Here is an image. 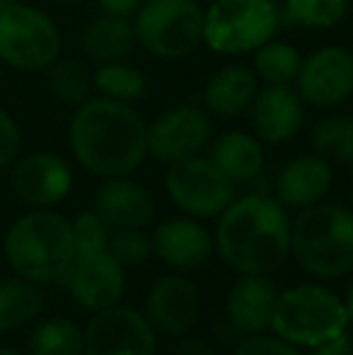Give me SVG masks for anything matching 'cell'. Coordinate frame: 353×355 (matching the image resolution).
Listing matches in <instances>:
<instances>
[{
  "instance_id": "8d00e7d4",
  "label": "cell",
  "mask_w": 353,
  "mask_h": 355,
  "mask_svg": "<svg viewBox=\"0 0 353 355\" xmlns=\"http://www.w3.org/2000/svg\"><path fill=\"white\" fill-rule=\"evenodd\" d=\"M175 355H216V351H213V348L208 346L206 341H201V338L189 336V338H184V341L177 346Z\"/></svg>"
},
{
  "instance_id": "9a60e30c",
  "label": "cell",
  "mask_w": 353,
  "mask_h": 355,
  "mask_svg": "<svg viewBox=\"0 0 353 355\" xmlns=\"http://www.w3.org/2000/svg\"><path fill=\"white\" fill-rule=\"evenodd\" d=\"M146 309L153 329L170 336H182L201 314V295L196 285L184 276H165L150 288Z\"/></svg>"
},
{
  "instance_id": "74e56055",
  "label": "cell",
  "mask_w": 353,
  "mask_h": 355,
  "mask_svg": "<svg viewBox=\"0 0 353 355\" xmlns=\"http://www.w3.org/2000/svg\"><path fill=\"white\" fill-rule=\"evenodd\" d=\"M346 314H349V324H353V283L349 285V290H346Z\"/></svg>"
},
{
  "instance_id": "836d02e7",
  "label": "cell",
  "mask_w": 353,
  "mask_h": 355,
  "mask_svg": "<svg viewBox=\"0 0 353 355\" xmlns=\"http://www.w3.org/2000/svg\"><path fill=\"white\" fill-rule=\"evenodd\" d=\"M19 145H22V136H19L17 123L5 109H0V169L15 162Z\"/></svg>"
},
{
  "instance_id": "ffe728a7",
  "label": "cell",
  "mask_w": 353,
  "mask_h": 355,
  "mask_svg": "<svg viewBox=\"0 0 353 355\" xmlns=\"http://www.w3.org/2000/svg\"><path fill=\"white\" fill-rule=\"evenodd\" d=\"M332 187V164L320 155H300L281 169L276 179V201L288 208H310Z\"/></svg>"
},
{
  "instance_id": "8fae6325",
  "label": "cell",
  "mask_w": 353,
  "mask_h": 355,
  "mask_svg": "<svg viewBox=\"0 0 353 355\" xmlns=\"http://www.w3.org/2000/svg\"><path fill=\"white\" fill-rule=\"evenodd\" d=\"M213 123L208 114L196 104L170 109L148 128V153L157 162L175 164L196 157L211 143Z\"/></svg>"
},
{
  "instance_id": "d4e9b609",
  "label": "cell",
  "mask_w": 353,
  "mask_h": 355,
  "mask_svg": "<svg viewBox=\"0 0 353 355\" xmlns=\"http://www.w3.org/2000/svg\"><path fill=\"white\" fill-rule=\"evenodd\" d=\"M29 355H85V336L76 322L51 317L29 334Z\"/></svg>"
},
{
  "instance_id": "7c38bea8",
  "label": "cell",
  "mask_w": 353,
  "mask_h": 355,
  "mask_svg": "<svg viewBox=\"0 0 353 355\" xmlns=\"http://www.w3.org/2000/svg\"><path fill=\"white\" fill-rule=\"evenodd\" d=\"M298 94L320 109H334L353 97V51L325 46L302 58L298 71Z\"/></svg>"
},
{
  "instance_id": "f35d334b",
  "label": "cell",
  "mask_w": 353,
  "mask_h": 355,
  "mask_svg": "<svg viewBox=\"0 0 353 355\" xmlns=\"http://www.w3.org/2000/svg\"><path fill=\"white\" fill-rule=\"evenodd\" d=\"M0 355H22V353L15 351V348H0Z\"/></svg>"
},
{
  "instance_id": "e575fe53",
  "label": "cell",
  "mask_w": 353,
  "mask_h": 355,
  "mask_svg": "<svg viewBox=\"0 0 353 355\" xmlns=\"http://www.w3.org/2000/svg\"><path fill=\"white\" fill-rule=\"evenodd\" d=\"M143 0H97L99 10L104 15H117V17H131L141 8Z\"/></svg>"
},
{
  "instance_id": "f546056e",
  "label": "cell",
  "mask_w": 353,
  "mask_h": 355,
  "mask_svg": "<svg viewBox=\"0 0 353 355\" xmlns=\"http://www.w3.org/2000/svg\"><path fill=\"white\" fill-rule=\"evenodd\" d=\"M288 17L307 29L336 27L346 17L349 0H286Z\"/></svg>"
},
{
  "instance_id": "8992f818",
  "label": "cell",
  "mask_w": 353,
  "mask_h": 355,
  "mask_svg": "<svg viewBox=\"0 0 353 355\" xmlns=\"http://www.w3.org/2000/svg\"><path fill=\"white\" fill-rule=\"evenodd\" d=\"M133 29L148 53L177 61L203 42V10L196 0H143L133 15Z\"/></svg>"
},
{
  "instance_id": "30bf717a",
  "label": "cell",
  "mask_w": 353,
  "mask_h": 355,
  "mask_svg": "<svg viewBox=\"0 0 353 355\" xmlns=\"http://www.w3.org/2000/svg\"><path fill=\"white\" fill-rule=\"evenodd\" d=\"M85 355H155V329L138 309L114 304L89 319Z\"/></svg>"
},
{
  "instance_id": "6da1fadb",
  "label": "cell",
  "mask_w": 353,
  "mask_h": 355,
  "mask_svg": "<svg viewBox=\"0 0 353 355\" xmlns=\"http://www.w3.org/2000/svg\"><path fill=\"white\" fill-rule=\"evenodd\" d=\"M76 159L97 177H128L148 155V126L131 104L87 99L68 128Z\"/></svg>"
},
{
  "instance_id": "9c48e42d",
  "label": "cell",
  "mask_w": 353,
  "mask_h": 355,
  "mask_svg": "<svg viewBox=\"0 0 353 355\" xmlns=\"http://www.w3.org/2000/svg\"><path fill=\"white\" fill-rule=\"evenodd\" d=\"M165 187L172 203L193 218H216L235 201V184L206 157L170 164Z\"/></svg>"
},
{
  "instance_id": "52a82bcc",
  "label": "cell",
  "mask_w": 353,
  "mask_h": 355,
  "mask_svg": "<svg viewBox=\"0 0 353 355\" xmlns=\"http://www.w3.org/2000/svg\"><path fill=\"white\" fill-rule=\"evenodd\" d=\"M276 27L273 0H213L203 10V42L225 56L257 51Z\"/></svg>"
},
{
  "instance_id": "4fadbf2b",
  "label": "cell",
  "mask_w": 353,
  "mask_h": 355,
  "mask_svg": "<svg viewBox=\"0 0 353 355\" xmlns=\"http://www.w3.org/2000/svg\"><path fill=\"white\" fill-rule=\"evenodd\" d=\"M10 187L19 201L37 208L61 203L73 189V169L56 153H29L15 159Z\"/></svg>"
},
{
  "instance_id": "e0dca14e",
  "label": "cell",
  "mask_w": 353,
  "mask_h": 355,
  "mask_svg": "<svg viewBox=\"0 0 353 355\" xmlns=\"http://www.w3.org/2000/svg\"><path fill=\"white\" fill-rule=\"evenodd\" d=\"M94 213L109 227H143L155 215L153 196L126 177H104L94 191Z\"/></svg>"
},
{
  "instance_id": "7402d4cb",
  "label": "cell",
  "mask_w": 353,
  "mask_h": 355,
  "mask_svg": "<svg viewBox=\"0 0 353 355\" xmlns=\"http://www.w3.org/2000/svg\"><path fill=\"white\" fill-rule=\"evenodd\" d=\"M211 159L232 184L252 182L264 167V145L242 131L223 133L211 148Z\"/></svg>"
},
{
  "instance_id": "7a4b0ae2",
  "label": "cell",
  "mask_w": 353,
  "mask_h": 355,
  "mask_svg": "<svg viewBox=\"0 0 353 355\" xmlns=\"http://www.w3.org/2000/svg\"><path fill=\"white\" fill-rule=\"evenodd\" d=\"M216 247L240 276H268L291 254V220L276 198H235L221 215Z\"/></svg>"
},
{
  "instance_id": "5b68a950",
  "label": "cell",
  "mask_w": 353,
  "mask_h": 355,
  "mask_svg": "<svg viewBox=\"0 0 353 355\" xmlns=\"http://www.w3.org/2000/svg\"><path fill=\"white\" fill-rule=\"evenodd\" d=\"M349 314L344 300L322 285H298L278 295L271 329L293 346L315 348L346 334Z\"/></svg>"
},
{
  "instance_id": "277c9868",
  "label": "cell",
  "mask_w": 353,
  "mask_h": 355,
  "mask_svg": "<svg viewBox=\"0 0 353 355\" xmlns=\"http://www.w3.org/2000/svg\"><path fill=\"white\" fill-rule=\"evenodd\" d=\"M291 254L317 278H339L353 271V211L344 206L302 208L291 225Z\"/></svg>"
},
{
  "instance_id": "d6a6232c",
  "label": "cell",
  "mask_w": 353,
  "mask_h": 355,
  "mask_svg": "<svg viewBox=\"0 0 353 355\" xmlns=\"http://www.w3.org/2000/svg\"><path fill=\"white\" fill-rule=\"evenodd\" d=\"M235 355H300V351L283 338H268L255 334L235 348Z\"/></svg>"
},
{
  "instance_id": "60d3db41",
  "label": "cell",
  "mask_w": 353,
  "mask_h": 355,
  "mask_svg": "<svg viewBox=\"0 0 353 355\" xmlns=\"http://www.w3.org/2000/svg\"><path fill=\"white\" fill-rule=\"evenodd\" d=\"M58 3H66V5H71V3H78V0H58Z\"/></svg>"
},
{
  "instance_id": "44dd1931",
  "label": "cell",
  "mask_w": 353,
  "mask_h": 355,
  "mask_svg": "<svg viewBox=\"0 0 353 355\" xmlns=\"http://www.w3.org/2000/svg\"><path fill=\"white\" fill-rule=\"evenodd\" d=\"M259 92L257 73L245 66L221 68L203 89V104L213 116L232 119L242 114Z\"/></svg>"
},
{
  "instance_id": "ac0fdd59",
  "label": "cell",
  "mask_w": 353,
  "mask_h": 355,
  "mask_svg": "<svg viewBox=\"0 0 353 355\" xmlns=\"http://www.w3.org/2000/svg\"><path fill=\"white\" fill-rule=\"evenodd\" d=\"M150 244L153 252L177 271L201 266L213 252V239L206 227L189 218H172L157 225L150 234Z\"/></svg>"
},
{
  "instance_id": "d6986e66",
  "label": "cell",
  "mask_w": 353,
  "mask_h": 355,
  "mask_svg": "<svg viewBox=\"0 0 353 355\" xmlns=\"http://www.w3.org/2000/svg\"><path fill=\"white\" fill-rule=\"evenodd\" d=\"M278 293L266 276H242L227 293V324L237 334L255 336L271 327Z\"/></svg>"
},
{
  "instance_id": "f1b7e54d",
  "label": "cell",
  "mask_w": 353,
  "mask_h": 355,
  "mask_svg": "<svg viewBox=\"0 0 353 355\" xmlns=\"http://www.w3.org/2000/svg\"><path fill=\"white\" fill-rule=\"evenodd\" d=\"M300 63H302L300 51L286 42H271L268 39L266 44H261L255 51V73L266 85L295 83Z\"/></svg>"
},
{
  "instance_id": "4316f807",
  "label": "cell",
  "mask_w": 353,
  "mask_h": 355,
  "mask_svg": "<svg viewBox=\"0 0 353 355\" xmlns=\"http://www.w3.org/2000/svg\"><path fill=\"white\" fill-rule=\"evenodd\" d=\"M312 148L327 162H353V119L346 114H329L312 131Z\"/></svg>"
},
{
  "instance_id": "2e32d148",
  "label": "cell",
  "mask_w": 353,
  "mask_h": 355,
  "mask_svg": "<svg viewBox=\"0 0 353 355\" xmlns=\"http://www.w3.org/2000/svg\"><path fill=\"white\" fill-rule=\"evenodd\" d=\"M250 107L252 128L261 143H288L302 126V97L291 85H268Z\"/></svg>"
},
{
  "instance_id": "83f0119b",
  "label": "cell",
  "mask_w": 353,
  "mask_h": 355,
  "mask_svg": "<svg viewBox=\"0 0 353 355\" xmlns=\"http://www.w3.org/2000/svg\"><path fill=\"white\" fill-rule=\"evenodd\" d=\"M92 83L99 97L117 99L123 104L138 102L146 94V75L121 61L99 63L97 73L92 75Z\"/></svg>"
},
{
  "instance_id": "3957f363",
  "label": "cell",
  "mask_w": 353,
  "mask_h": 355,
  "mask_svg": "<svg viewBox=\"0 0 353 355\" xmlns=\"http://www.w3.org/2000/svg\"><path fill=\"white\" fill-rule=\"evenodd\" d=\"M5 259L19 278L32 283L61 281L76 259L73 223L49 208L22 215L5 234Z\"/></svg>"
},
{
  "instance_id": "484cf974",
  "label": "cell",
  "mask_w": 353,
  "mask_h": 355,
  "mask_svg": "<svg viewBox=\"0 0 353 355\" xmlns=\"http://www.w3.org/2000/svg\"><path fill=\"white\" fill-rule=\"evenodd\" d=\"M46 83L49 89L53 92V97L58 102L68 104V107H80L87 99H92V75L87 73V68L83 63L73 61V58H61L58 56L51 66L46 68Z\"/></svg>"
},
{
  "instance_id": "b9f144b4",
  "label": "cell",
  "mask_w": 353,
  "mask_h": 355,
  "mask_svg": "<svg viewBox=\"0 0 353 355\" xmlns=\"http://www.w3.org/2000/svg\"><path fill=\"white\" fill-rule=\"evenodd\" d=\"M351 203H353V182H351Z\"/></svg>"
},
{
  "instance_id": "603a6c76",
  "label": "cell",
  "mask_w": 353,
  "mask_h": 355,
  "mask_svg": "<svg viewBox=\"0 0 353 355\" xmlns=\"http://www.w3.org/2000/svg\"><path fill=\"white\" fill-rule=\"evenodd\" d=\"M136 29L128 17L104 15L85 27L83 32V51L97 63L123 61L136 46Z\"/></svg>"
},
{
  "instance_id": "5bb4252c",
  "label": "cell",
  "mask_w": 353,
  "mask_h": 355,
  "mask_svg": "<svg viewBox=\"0 0 353 355\" xmlns=\"http://www.w3.org/2000/svg\"><path fill=\"white\" fill-rule=\"evenodd\" d=\"M66 281L73 300L89 312L114 307L126 293V271L107 252L76 261L66 273Z\"/></svg>"
},
{
  "instance_id": "1f68e13d",
  "label": "cell",
  "mask_w": 353,
  "mask_h": 355,
  "mask_svg": "<svg viewBox=\"0 0 353 355\" xmlns=\"http://www.w3.org/2000/svg\"><path fill=\"white\" fill-rule=\"evenodd\" d=\"M107 234L109 225L97 213H80L73 220V244H76V261L89 259L94 254L107 252Z\"/></svg>"
},
{
  "instance_id": "4dcf8cb0",
  "label": "cell",
  "mask_w": 353,
  "mask_h": 355,
  "mask_svg": "<svg viewBox=\"0 0 353 355\" xmlns=\"http://www.w3.org/2000/svg\"><path fill=\"white\" fill-rule=\"evenodd\" d=\"M153 252L150 237L141 227H109L107 254H112L123 268L143 263Z\"/></svg>"
},
{
  "instance_id": "ab89813d",
  "label": "cell",
  "mask_w": 353,
  "mask_h": 355,
  "mask_svg": "<svg viewBox=\"0 0 353 355\" xmlns=\"http://www.w3.org/2000/svg\"><path fill=\"white\" fill-rule=\"evenodd\" d=\"M12 3H17V0H0V10H5L8 5H12Z\"/></svg>"
},
{
  "instance_id": "d590c367",
  "label": "cell",
  "mask_w": 353,
  "mask_h": 355,
  "mask_svg": "<svg viewBox=\"0 0 353 355\" xmlns=\"http://www.w3.org/2000/svg\"><path fill=\"white\" fill-rule=\"evenodd\" d=\"M312 355H353V343L346 334H341V336L329 338V341L315 346V353Z\"/></svg>"
},
{
  "instance_id": "ba28073f",
  "label": "cell",
  "mask_w": 353,
  "mask_h": 355,
  "mask_svg": "<svg viewBox=\"0 0 353 355\" xmlns=\"http://www.w3.org/2000/svg\"><path fill=\"white\" fill-rule=\"evenodd\" d=\"M61 56V32L46 12L24 3L0 10V61L24 73L46 71Z\"/></svg>"
},
{
  "instance_id": "cb8c5ba5",
  "label": "cell",
  "mask_w": 353,
  "mask_h": 355,
  "mask_svg": "<svg viewBox=\"0 0 353 355\" xmlns=\"http://www.w3.org/2000/svg\"><path fill=\"white\" fill-rule=\"evenodd\" d=\"M44 309V295L27 278L0 281V334H12L32 324Z\"/></svg>"
}]
</instances>
